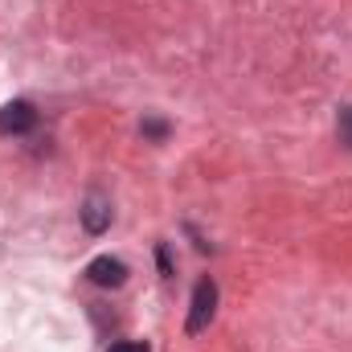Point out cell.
Wrapping results in <instances>:
<instances>
[{
	"label": "cell",
	"mask_w": 352,
	"mask_h": 352,
	"mask_svg": "<svg viewBox=\"0 0 352 352\" xmlns=\"http://www.w3.org/2000/svg\"><path fill=\"white\" fill-rule=\"evenodd\" d=\"M213 311H217V283H213V278H201V283L192 287V307H188L184 332H188V336H201V332L209 328Z\"/></svg>",
	"instance_id": "cell-1"
},
{
	"label": "cell",
	"mask_w": 352,
	"mask_h": 352,
	"mask_svg": "<svg viewBox=\"0 0 352 352\" xmlns=\"http://www.w3.org/2000/svg\"><path fill=\"white\" fill-rule=\"evenodd\" d=\"M33 127H37V111H33V102L12 98V102L0 107V135H25V131H33Z\"/></svg>",
	"instance_id": "cell-2"
},
{
	"label": "cell",
	"mask_w": 352,
	"mask_h": 352,
	"mask_svg": "<svg viewBox=\"0 0 352 352\" xmlns=\"http://www.w3.org/2000/svg\"><path fill=\"white\" fill-rule=\"evenodd\" d=\"M87 278L94 287H123V283H127V263H119V258H111V254H98V258L87 266Z\"/></svg>",
	"instance_id": "cell-3"
},
{
	"label": "cell",
	"mask_w": 352,
	"mask_h": 352,
	"mask_svg": "<svg viewBox=\"0 0 352 352\" xmlns=\"http://www.w3.org/2000/svg\"><path fill=\"white\" fill-rule=\"evenodd\" d=\"M82 226H87V234H102L111 226V201L102 192H90L82 201Z\"/></svg>",
	"instance_id": "cell-4"
},
{
	"label": "cell",
	"mask_w": 352,
	"mask_h": 352,
	"mask_svg": "<svg viewBox=\"0 0 352 352\" xmlns=\"http://www.w3.org/2000/svg\"><path fill=\"white\" fill-rule=\"evenodd\" d=\"M336 131H340V140L352 148V107H340V115H336Z\"/></svg>",
	"instance_id": "cell-5"
},
{
	"label": "cell",
	"mask_w": 352,
	"mask_h": 352,
	"mask_svg": "<svg viewBox=\"0 0 352 352\" xmlns=\"http://www.w3.org/2000/svg\"><path fill=\"white\" fill-rule=\"evenodd\" d=\"M140 131H144L148 140H164V135H168V123H164V119H144Z\"/></svg>",
	"instance_id": "cell-6"
},
{
	"label": "cell",
	"mask_w": 352,
	"mask_h": 352,
	"mask_svg": "<svg viewBox=\"0 0 352 352\" xmlns=\"http://www.w3.org/2000/svg\"><path fill=\"white\" fill-rule=\"evenodd\" d=\"M107 352H152L144 340H119V344H111Z\"/></svg>",
	"instance_id": "cell-7"
},
{
	"label": "cell",
	"mask_w": 352,
	"mask_h": 352,
	"mask_svg": "<svg viewBox=\"0 0 352 352\" xmlns=\"http://www.w3.org/2000/svg\"><path fill=\"white\" fill-rule=\"evenodd\" d=\"M160 270H164V274H173V263H168V246H160Z\"/></svg>",
	"instance_id": "cell-8"
}]
</instances>
